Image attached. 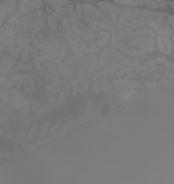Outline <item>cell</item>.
<instances>
[{"label": "cell", "mask_w": 174, "mask_h": 184, "mask_svg": "<svg viewBox=\"0 0 174 184\" xmlns=\"http://www.w3.org/2000/svg\"><path fill=\"white\" fill-rule=\"evenodd\" d=\"M157 45H159V50L163 53H171V42L167 36H160L157 40Z\"/></svg>", "instance_id": "6da1fadb"}, {"label": "cell", "mask_w": 174, "mask_h": 184, "mask_svg": "<svg viewBox=\"0 0 174 184\" xmlns=\"http://www.w3.org/2000/svg\"><path fill=\"white\" fill-rule=\"evenodd\" d=\"M33 9H35V4H33L30 0H22L21 9L18 10L17 15H21V14H24V13H30Z\"/></svg>", "instance_id": "7a4b0ae2"}, {"label": "cell", "mask_w": 174, "mask_h": 184, "mask_svg": "<svg viewBox=\"0 0 174 184\" xmlns=\"http://www.w3.org/2000/svg\"><path fill=\"white\" fill-rule=\"evenodd\" d=\"M118 4H130V6H137V4H142L144 0H116Z\"/></svg>", "instance_id": "3957f363"}, {"label": "cell", "mask_w": 174, "mask_h": 184, "mask_svg": "<svg viewBox=\"0 0 174 184\" xmlns=\"http://www.w3.org/2000/svg\"><path fill=\"white\" fill-rule=\"evenodd\" d=\"M35 9H40L41 7V0H35Z\"/></svg>", "instance_id": "277c9868"}, {"label": "cell", "mask_w": 174, "mask_h": 184, "mask_svg": "<svg viewBox=\"0 0 174 184\" xmlns=\"http://www.w3.org/2000/svg\"><path fill=\"white\" fill-rule=\"evenodd\" d=\"M148 86H149V87H152V89H155V87H156V84L152 83V82H148Z\"/></svg>", "instance_id": "5b68a950"}, {"label": "cell", "mask_w": 174, "mask_h": 184, "mask_svg": "<svg viewBox=\"0 0 174 184\" xmlns=\"http://www.w3.org/2000/svg\"><path fill=\"white\" fill-rule=\"evenodd\" d=\"M47 2H50V3H52V4L57 3V0H47Z\"/></svg>", "instance_id": "8992f818"}]
</instances>
